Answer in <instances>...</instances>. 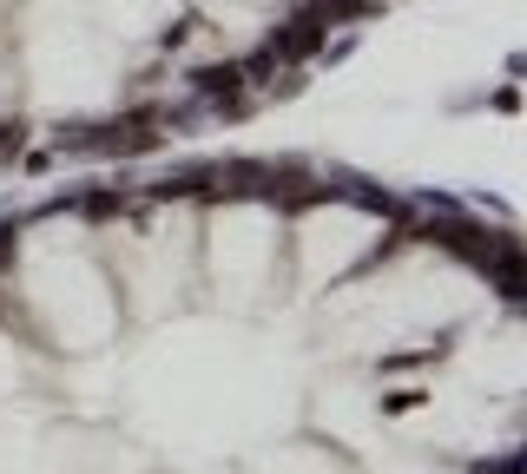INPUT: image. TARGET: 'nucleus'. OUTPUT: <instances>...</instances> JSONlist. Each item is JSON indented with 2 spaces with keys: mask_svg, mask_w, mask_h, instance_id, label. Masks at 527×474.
Wrapping results in <instances>:
<instances>
[{
  "mask_svg": "<svg viewBox=\"0 0 527 474\" xmlns=\"http://www.w3.org/2000/svg\"><path fill=\"white\" fill-rule=\"evenodd\" d=\"M383 7L389 0H0V79H14L27 33L53 27L66 53L119 40L139 106L231 119L297 86L284 60L290 20L323 14L356 33Z\"/></svg>",
  "mask_w": 527,
  "mask_h": 474,
  "instance_id": "1",
  "label": "nucleus"
}]
</instances>
